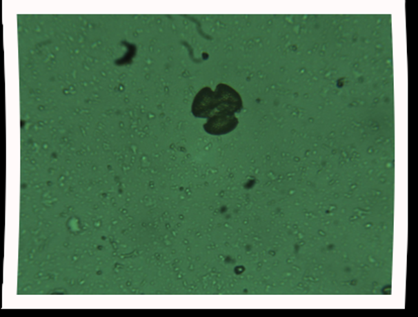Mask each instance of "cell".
Wrapping results in <instances>:
<instances>
[{
    "mask_svg": "<svg viewBox=\"0 0 418 317\" xmlns=\"http://www.w3.org/2000/svg\"><path fill=\"white\" fill-rule=\"evenodd\" d=\"M216 109L213 116L218 113L234 114L242 109V99L238 92L226 84H219L215 91Z\"/></svg>",
    "mask_w": 418,
    "mask_h": 317,
    "instance_id": "obj_1",
    "label": "cell"
},
{
    "mask_svg": "<svg viewBox=\"0 0 418 317\" xmlns=\"http://www.w3.org/2000/svg\"><path fill=\"white\" fill-rule=\"evenodd\" d=\"M216 109L215 94L210 87H203L195 97L192 112L196 118H209Z\"/></svg>",
    "mask_w": 418,
    "mask_h": 317,
    "instance_id": "obj_2",
    "label": "cell"
},
{
    "mask_svg": "<svg viewBox=\"0 0 418 317\" xmlns=\"http://www.w3.org/2000/svg\"><path fill=\"white\" fill-rule=\"evenodd\" d=\"M238 126V120L234 114L218 113L208 118L203 129L210 135H222L234 131Z\"/></svg>",
    "mask_w": 418,
    "mask_h": 317,
    "instance_id": "obj_3",
    "label": "cell"
}]
</instances>
